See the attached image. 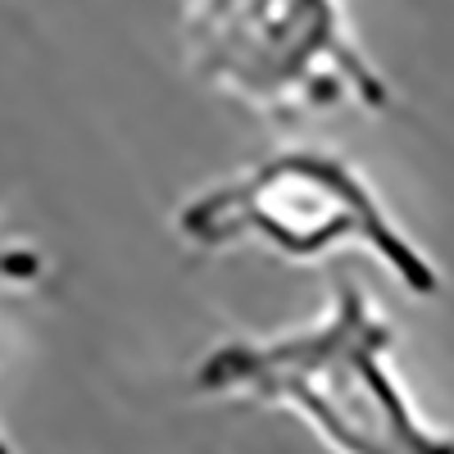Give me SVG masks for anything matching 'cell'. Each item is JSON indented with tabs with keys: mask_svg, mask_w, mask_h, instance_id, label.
<instances>
[{
	"mask_svg": "<svg viewBox=\"0 0 454 454\" xmlns=\"http://www.w3.org/2000/svg\"><path fill=\"white\" fill-rule=\"evenodd\" d=\"M395 327L355 273L336 269L314 323L278 336H227L209 346L186 391L305 419L336 454H454V432L423 419L391 364Z\"/></svg>",
	"mask_w": 454,
	"mask_h": 454,
	"instance_id": "6da1fadb",
	"label": "cell"
},
{
	"mask_svg": "<svg viewBox=\"0 0 454 454\" xmlns=\"http://www.w3.org/2000/svg\"><path fill=\"white\" fill-rule=\"evenodd\" d=\"M173 232L192 250L259 241L282 259H323L355 246L413 300H432L445 286L436 259L400 227L377 186L350 160L318 145L273 150L241 173L200 186L177 205Z\"/></svg>",
	"mask_w": 454,
	"mask_h": 454,
	"instance_id": "7a4b0ae2",
	"label": "cell"
},
{
	"mask_svg": "<svg viewBox=\"0 0 454 454\" xmlns=\"http://www.w3.org/2000/svg\"><path fill=\"white\" fill-rule=\"evenodd\" d=\"M182 55L209 91L278 123L395 105L340 0H182Z\"/></svg>",
	"mask_w": 454,
	"mask_h": 454,
	"instance_id": "3957f363",
	"label": "cell"
},
{
	"mask_svg": "<svg viewBox=\"0 0 454 454\" xmlns=\"http://www.w3.org/2000/svg\"><path fill=\"white\" fill-rule=\"evenodd\" d=\"M42 273V259H36L32 250H0V278H10V282H27ZM0 454H19L14 441L5 436V427H0Z\"/></svg>",
	"mask_w": 454,
	"mask_h": 454,
	"instance_id": "277c9868",
	"label": "cell"
}]
</instances>
